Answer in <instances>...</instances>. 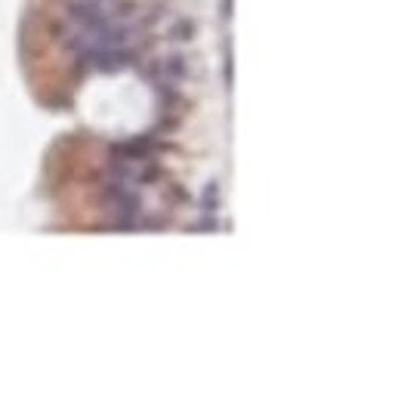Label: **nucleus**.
<instances>
[{"instance_id": "1", "label": "nucleus", "mask_w": 401, "mask_h": 401, "mask_svg": "<svg viewBox=\"0 0 401 401\" xmlns=\"http://www.w3.org/2000/svg\"><path fill=\"white\" fill-rule=\"evenodd\" d=\"M68 43L90 65L118 68L142 43L148 16L136 0H68Z\"/></svg>"}]
</instances>
